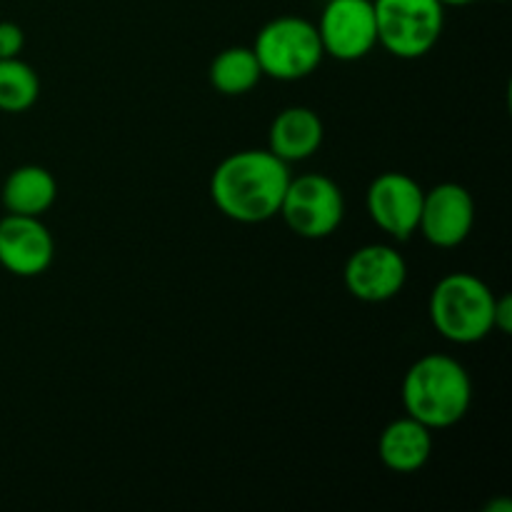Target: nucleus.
<instances>
[{"label":"nucleus","mask_w":512,"mask_h":512,"mask_svg":"<svg viewBox=\"0 0 512 512\" xmlns=\"http://www.w3.org/2000/svg\"><path fill=\"white\" fill-rule=\"evenodd\" d=\"M278 215L300 238H330L345 218L343 190L333 178L323 173H305L290 178Z\"/></svg>","instance_id":"nucleus-6"},{"label":"nucleus","mask_w":512,"mask_h":512,"mask_svg":"<svg viewBox=\"0 0 512 512\" xmlns=\"http://www.w3.org/2000/svg\"><path fill=\"white\" fill-rule=\"evenodd\" d=\"M380 463L398 475H413L428 465L433 455V430L428 425L418 423L415 418L393 420L388 428L380 433L378 440Z\"/></svg>","instance_id":"nucleus-13"},{"label":"nucleus","mask_w":512,"mask_h":512,"mask_svg":"<svg viewBox=\"0 0 512 512\" xmlns=\"http://www.w3.org/2000/svg\"><path fill=\"white\" fill-rule=\"evenodd\" d=\"M263 78L258 58L253 48L233 45V48L220 50L210 63V83L220 95H245L255 88Z\"/></svg>","instance_id":"nucleus-15"},{"label":"nucleus","mask_w":512,"mask_h":512,"mask_svg":"<svg viewBox=\"0 0 512 512\" xmlns=\"http://www.w3.org/2000/svg\"><path fill=\"white\" fill-rule=\"evenodd\" d=\"M25 48V33L18 23L3 20L0 23V60L18 58Z\"/></svg>","instance_id":"nucleus-17"},{"label":"nucleus","mask_w":512,"mask_h":512,"mask_svg":"<svg viewBox=\"0 0 512 512\" xmlns=\"http://www.w3.org/2000/svg\"><path fill=\"white\" fill-rule=\"evenodd\" d=\"M493 330H498V333H503V335L512 333V298L510 295H500V298H495Z\"/></svg>","instance_id":"nucleus-18"},{"label":"nucleus","mask_w":512,"mask_h":512,"mask_svg":"<svg viewBox=\"0 0 512 512\" xmlns=\"http://www.w3.org/2000/svg\"><path fill=\"white\" fill-rule=\"evenodd\" d=\"M405 415L430 430L458 425L473 405V380L463 363L450 355L430 353L415 360L400 388Z\"/></svg>","instance_id":"nucleus-2"},{"label":"nucleus","mask_w":512,"mask_h":512,"mask_svg":"<svg viewBox=\"0 0 512 512\" xmlns=\"http://www.w3.org/2000/svg\"><path fill=\"white\" fill-rule=\"evenodd\" d=\"M475 225V200L465 185L440 183L428 190L420 210L418 233L440 250H453L470 238Z\"/></svg>","instance_id":"nucleus-10"},{"label":"nucleus","mask_w":512,"mask_h":512,"mask_svg":"<svg viewBox=\"0 0 512 512\" xmlns=\"http://www.w3.org/2000/svg\"><path fill=\"white\" fill-rule=\"evenodd\" d=\"M498 295L473 273H450L430 295V323L440 338L455 345H473L493 333Z\"/></svg>","instance_id":"nucleus-3"},{"label":"nucleus","mask_w":512,"mask_h":512,"mask_svg":"<svg viewBox=\"0 0 512 512\" xmlns=\"http://www.w3.org/2000/svg\"><path fill=\"white\" fill-rule=\"evenodd\" d=\"M343 283L348 293L363 303H385L408 283V263L393 245H363L345 263Z\"/></svg>","instance_id":"nucleus-9"},{"label":"nucleus","mask_w":512,"mask_h":512,"mask_svg":"<svg viewBox=\"0 0 512 512\" xmlns=\"http://www.w3.org/2000/svg\"><path fill=\"white\" fill-rule=\"evenodd\" d=\"M440 3H443L445 8H448V5H453V8H463V5L475 3V0H440Z\"/></svg>","instance_id":"nucleus-20"},{"label":"nucleus","mask_w":512,"mask_h":512,"mask_svg":"<svg viewBox=\"0 0 512 512\" xmlns=\"http://www.w3.org/2000/svg\"><path fill=\"white\" fill-rule=\"evenodd\" d=\"M325 55L353 63L378 48L373 0H328L315 23Z\"/></svg>","instance_id":"nucleus-7"},{"label":"nucleus","mask_w":512,"mask_h":512,"mask_svg":"<svg viewBox=\"0 0 512 512\" xmlns=\"http://www.w3.org/2000/svg\"><path fill=\"white\" fill-rule=\"evenodd\" d=\"M40 98V78L33 65L18 58L0 60V113H25Z\"/></svg>","instance_id":"nucleus-16"},{"label":"nucleus","mask_w":512,"mask_h":512,"mask_svg":"<svg viewBox=\"0 0 512 512\" xmlns=\"http://www.w3.org/2000/svg\"><path fill=\"white\" fill-rule=\"evenodd\" d=\"M253 53L263 75L283 83L308 78L325 58L318 28L300 15H280L265 23L255 38Z\"/></svg>","instance_id":"nucleus-4"},{"label":"nucleus","mask_w":512,"mask_h":512,"mask_svg":"<svg viewBox=\"0 0 512 512\" xmlns=\"http://www.w3.org/2000/svg\"><path fill=\"white\" fill-rule=\"evenodd\" d=\"M58 198V183L53 173L40 165H20L5 178L3 190H0V203L5 213L30 215L40 218L53 208Z\"/></svg>","instance_id":"nucleus-14"},{"label":"nucleus","mask_w":512,"mask_h":512,"mask_svg":"<svg viewBox=\"0 0 512 512\" xmlns=\"http://www.w3.org/2000/svg\"><path fill=\"white\" fill-rule=\"evenodd\" d=\"M290 178V165L268 148L238 150L213 170L210 198L225 218L258 225L280 213Z\"/></svg>","instance_id":"nucleus-1"},{"label":"nucleus","mask_w":512,"mask_h":512,"mask_svg":"<svg viewBox=\"0 0 512 512\" xmlns=\"http://www.w3.org/2000/svg\"><path fill=\"white\" fill-rule=\"evenodd\" d=\"M512 512V505H510V500H503V503H493L488 508V512Z\"/></svg>","instance_id":"nucleus-19"},{"label":"nucleus","mask_w":512,"mask_h":512,"mask_svg":"<svg viewBox=\"0 0 512 512\" xmlns=\"http://www.w3.org/2000/svg\"><path fill=\"white\" fill-rule=\"evenodd\" d=\"M378 45L403 60H418L438 45L445 28L440 0H373Z\"/></svg>","instance_id":"nucleus-5"},{"label":"nucleus","mask_w":512,"mask_h":512,"mask_svg":"<svg viewBox=\"0 0 512 512\" xmlns=\"http://www.w3.org/2000/svg\"><path fill=\"white\" fill-rule=\"evenodd\" d=\"M423 198L425 190L420 188L418 180L410 178L408 173L390 170L370 183L365 208H368L370 220L385 235L393 240H408L410 235L418 233Z\"/></svg>","instance_id":"nucleus-8"},{"label":"nucleus","mask_w":512,"mask_h":512,"mask_svg":"<svg viewBox=\"0 0 512 512\" xmlns=\"http://www.w3.org/2000/svg\"><path fill=\"white\" fill-rule=\"evenodd\" d=\"M55 240L40 218H0V268L15 278H38L53 265Z\"/></svg>","instance_id":"nucleus-11"},{"label":"nucleus","mask_w":512,"mask_h":512,"mask_svg":"<svg viewBox=\"0 0 512 512\" xmlns=\"http://www.w3.org/2000/svg\"><path fill=\"white\" fill-rule=\"evenodd\" d=\"M325 138L320 115L305 105H290L275 115L268 133V150L285 163H303L313 158Z\"/></svg>","instance_id":"nucleus-12"}]
</instances>
